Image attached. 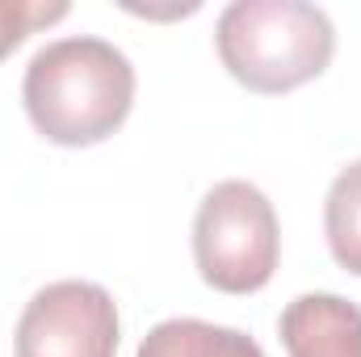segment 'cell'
Here are the masks:
<instances>
[{
	"mask_svg": "<svg viewBox=\"0 0 361 357\" xmlns=\"http://www.w3.org/2000/svg\"><path fill=\"white\" fill-rule=\"evenodd\" d=\"M223 68L252 92H290L332 63L336 30L324 8L307 0H235L223 8L219 30Z\"/></svg>",
	"mask_w": 361,
	"mask_h": 357,
	"instance_id": "cell-2",
	"label": "cell"
},
{
	"mask_svg": "<svg viewBox=\"0 0 361 357\" xmlns=\"http://www.w3.org/2000/svg\"><path fill=\"white\" fill-rule=\"evenodd\" d=\"M21 97L42 139L92 147L126 122L135 105V68L105 38H59L30 59Z\"/></svg>",
	"mask_w": 361,
	"mask_h": 357,
	"instance_id": "cell-1",
	"label": "cell"
},
{
	"mask_svg": "<svg viewBox=\"0 0 361 357\" xmlns=\"http://www.w3.org/2000/svg\"><path fill=\"white\" fill-rule=\"evenodd\" d=\"M63 17H68L63 0H55V4H47V0H0V59L13 55L34 30L55 25Z\"/></svg>",
	"mask_w": 361,
	"mask_h": 357,
	"instance_id": "cell-8",
	"label": "cell"
},
{
	"mask_svg": "<svg viewBox=\"0 0 361 357\" xmlns=\"http://www.w3.org/2000/svg\"><path fill=\"white\" fill-rule=\"evenodd\" d=\"M118 307L97 282H51L17 320V357H114Z\"/></svg>",
	"mask_w": 361,
	"mask_h": 357,
	"instance_id": "cell-4",
	"label": "cell"
},
{
	"mask_svg": "<svg viewBox=\"0 0 361 357\" xmlns=\"http://www.w3.org/2000/svg\"><path fill=\"white\" fill-rule=\"evenodd\" d=\"M281 253L273 202L248 181H219L193 219V261L206 286L257 294L269 286Z\"/></svg>",
	"mask_w": 361,
	"mask_h": 357,
	"instance_id": "cell-3",
	"label": "cell"
},
{
	"mask_svg": "<svg viewBox=\"0 0 361 357\" xmlns=\"http://www.w3.org/2000/svg\"><path fill=\"white\" fill-rule=\"evenodd\" d=\"M277 332L290 357H361V307L341 294H298Z\"/></svg>",
	"mask_w": 361,
	"mask_h": 357,
	"instance_id": "cell-5",
	"label": "cell"
},
{
	"mask_svg": "<svg viewBox=\"0 0 361 357\" xmlns=\"http://www.w3.org/2000/svg\"><path fill=\"white\" fill-rule=\"evenodd\" d=\"M324 231L336 265L361 277V160L332 181L324 202Z\"/></svg>",
	"mask_w": 361,
	"mask_h": 357,
	"instance_id": "cell-7",
	"label": "cell"
},
{
	"mask_svg": "<svg viewBox=\"0 0 361 357\" xmlns=\"http://www.w3.org/2000/svg\"><path fill=\"white\" fill-rule=\"evenodd\" d=\"M135 357H265V353L240 328H219V324H206V320H164L143 337Z\"/></svg>",
	"mask_w": 361,
	"mask_h": 357,
	"instance_id": "cell-6",
	"label": "cell"
}]
</instances>
